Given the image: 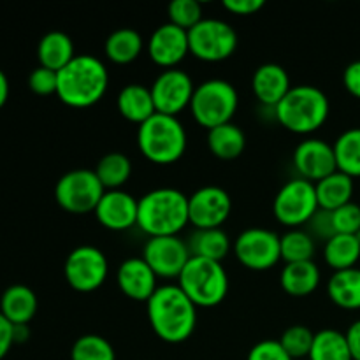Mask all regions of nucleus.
Masks as SVG:
<instances>
[{"instance_id":"f257e3e1","label":"nucleus","mask_w":360,"mask_h":360,"mask_svg":"<svg viewBox=\"0 0 360 360\" xmlns=\"http://www.w3.org/2000/svg\"><path fill=\"white\" fill-rule=\"evenodd\" d=\"M146 313L151 329L164 343H185L195 333L197 306L178 283L160 285L146 302Z\"/></svg>"},{"instance_id":"f03ea898","label":"nucleus","mask_w":360,"mask_h":360,"mask_svg":"<svg viewBox=\"0 0 360 360\" xmlns=\"http://www.w3.org/2000/svg\"><path fill=\"white\" fill-rule=\"evenodd\" d=\"M109 86V70L94 55H76L58 70L56 97L69 108H91L102 101Z\"/></svg>"},{"instance_id":"7ed1b4c3","label":"nucleus","mask_w":360,"mask_h":360,"mask_svg":"<svg viewBox=\"0 0 360 360\" xmlns=\"http://www.w3.org/2000/svg\"><path fill=\"white\" fill-rule=\"evenodd\" d=\"M188 224V195L181 190L160 186L139 199L137 227L150 238L178 236Z\"/></svg>"},{"instance_id":"20e7f679","label":"nucleus","mask_w":360,"mask_h":360,"mask_svg":"<svg viewBox=\"0 0 360 360\" xmlns=\"http://www.w3.org/2000/svg\"><path fill=\"white\" fill-rule=\"evenodd\" d=\"M329 112V97L315 84H295L274 108L278 123L299 136L316 132L327 122Z\"/></svg>"},{"instance_id":"39448f33","label":"nucleus","mask_w":360,"mask_h":360,"mask_svg":"<svg viewBox=\"0 0 360 360\" xmlns=\"http://www.w3.org/2000/svg\"><path fill=\"white\" fill-rule=\"evenodd\" d=\"M188 137L178 116L155 112L137 129V148L146 160L171 165L185 155Z\"/></svg>"},{"instance_id":"423d86ee","label":"nucleus","mask_w":360,"mask_h":360,"mask_svg":"<svg viewBox=\"0 0 360 360\" xmlns=\"http://www.w3.org/2000/svg\"><path fill=\"white\" fill-rule=\"evenodd\" d=\"M178 287L197 308H214L229 294V276L221 262L192 257L178 278Z\"/></svg>"},{"instance_id":"0eeeda50","label":"nucleus","mask_w":360,"mask_h":360,"mask_svg":"<svg viewBox=\"0 0 360 360\" xmlns=\"http://www.w3.org/2000/svg\"><path fill=\"white\" fill-rule=\"evenodd\" d=\"M239 105V94L234 84L227 79L213 77L199 83L190 102L193 120L204 129L231 123Z\"/></svg>"},{"instance_id":"6e6552de","label":"nucleus","mask_w":360,"mask_h":360,"mask_svg":"<svg viewBox=\"0 0 360 360\" xmlns=\"http://www.w3.org/2000/svg\"><path fill=\"white\" fill-rule=\"evenodd\" d=\"M190 53L202 62L217 63L231 58L239 44L238 32L220 18H204L188 30Z\"/></svg>"},{"instance_id":"1a4fd4ad","label":"nucleus","mask_w":360,"mask_h":360,"mask_svg":"<svg viewBox=\"0 0 360 360\" xmlns=\"http://www.w3.org/2000/svg\"><path fill=\"white\" fill-rule=\"evenodd\" d=\"M320 210L315 183L302 178L283 183L273 200V214L288 229H301Z\"/></svg>"},{"instance_id":"9d476101","label":"nucleus","mask_w":360,"mask_h":360,"mask_svg":"<svg viewBox=\"0 0 360 360\" xmlns=\"http://www.w3.org/2000/svg\"><path fill=\"white\" fill-rule=\"evenodd\" d=\"M104 192L94 169H72L55 185L56 202L70 214L94 213Z\"/></svg>"},{"instance_id":"9b49d317","label":"nucleus","mask_w":360,"mask_h":360,"mask_svg":"<svg viewBox=\"0 0 360 360\" xmlns=\"http://www.w3.org/2000/svg\"><path fill=\"white\" fill-rule=\"evenodd\" d=\"M63 274L70 288L81 294L95 292L105 283L109 274V262L101 248L83 245L74 248L63 264Z\"/></svg>"},{"instance_id":"f8f14e48","label":"nucleus","mask_w":360,"mask_h":360,"mask_svg":"<svg viewBox=\"0 0 360 360\" xmlns=\"http://www.w3.org/2000/svg\"><path fill=\"white\" fill-rule=\"evenodd\" d=\"M234 255L250 271H269L281 260L280 236L264 227H250L236 238Z\"/></svg>"},{"instance_id":"ddd939ff","label":"nucleus","mask_w":360,"mask_h":360,"mask_svg":"<svg viewBox=\"0 0 360 360\" xmlns=\"http://www.w3.org/2000/svg\"><path fill=\"white\" fill-rule=\"evenodd\" d=\"M151 97L157 112L167 116H178L190 108L195 84L188 72L183 69H164L150 86Z\"/></svg>"},{"instance_id":"4468645a","label":"nucleus","mask_w":360,"mask_h":360,"mask_svg":"<svg viewBox=\"0 0 360 360\" xmlns=\"http://www.w3.org/2000/svg\"><path fill=\"white\" fill-rule=\"evenodd\" d=\"M143 259L158 278L178 280L188 260L192 259L188 243L179 236L150 238L143 248Z\"/></svg>"},{"instance_id":"2eb2a0df","label":"nucleus","mask_w":360,"mask_h":360,"mask_svg":"<svg viewBox=\"0 0 360 360\" xmlns=\"http://www.w3.org/2000/svg\"><path fill=\"white\" fill-rule=\"evenodd\" d=\"M232 211L227 190L217 185L200 186L188 195L190 224L195 229H221Z\"/></svg>"},{"instance_id":"dca6fc26","label":"nucleus","mask_w":360,"mask_h":360,"mask_svg":"<svg viewBox=\"0 0 360 360\" xmlns=\"http://www.w3.org/2000/svg\"><path fill=\"white\" fill-rule=\"evenodd\" d=\"M294 167L297 169L299 178L319 183L338 171L334 146L319 137H309L301 141L294 150Z\"/></svg>"},{"instance_id":"f3484780","label":"nucleus","mask_w":360,"mask_h":360,"mask_svg":"<svg viewBox=\"0 0 360 360\" xmlns=\"http://www.w3.org/2000/svg\"><path fill=\"white\" fill-rule=\"evenodd\" d=\"M148 56L164 69H176L190 53L188 32L176 27L171 21L162 23L153 30L146 42Z\"/></svg>"},{"instance_id":"a211bd4d","label":"nucleus","mask_w":360,"mask_h":360,"mask_svg":"<svg viewBox=\"0 0 360 360\" xmlns=\"http://www.w3.org/2000/svg\"><path fill=\"white\" fill-rule=\"evenodd\" d=\"M139 199L125 190H105L101 202L95 207L98 224L112 232H123L137 225Z\"/></svg>"},{"instance_id":"6ab92c4d","label":"nucleus","mask_w":360,"mask_h":360,"mask_svg":"<svg viewBox=\"0 0 360 360\" xmlns=\"http://www.w3.org/2000/svg\"><path fill=\"white\" fill-rule=\"evenodd\" d=\"M116 283L125 297L137 302H148L158 288V276L143 257H130L120 264Z\"/></svg>"},{"instance_id":"aec40b11","label":"nucleus","mask_w":360,"mask_h":360,"mask_svg":"<svg viewBox=\"0 0 360 360\" xmlns=\"http://www.w3.org/2000/svg\"><path fill=\"white\" fill-rule=\"evenodd\" d=\"M290 76L280 63H262L252 76V90L257 101L267 108H276L290 91Z\"/></svg>"},{"instance_id":"412c9836","label":"nucleus","mask_w":360,"mask_h":360,"mask_svg":"<svg viewBox=\"0 0 360 360\" xmlns=\"http://www.w3.org/2000/svg\"><path fill=\"white\" fill-rule=\"evenodd\" d=\"M322 273L315 260L285 264L280 274V285L292 297H308L319 288Z\"/></svg>"},{"instance_id":"4be33fe9","label":"nucleus","mask_w":360,"mask_h":360,"mask_svg":"<svg viewBox=\"0 0 360 360\" xmlns=\"http://www.w3.org/2000/svg\"><path fill=\"white\" fill-rule=\"evenodd\" d=\"M116 108L122 118L141 125L157 112L151 97V90L144 84L130 83L120 90L116 97Z\"/></svg>"},{"instance_id":"5701e85b","label":"nucleus","mask_w":360,"mask_h":360,"mask_svg":"<svg viewBox=\"0 0 360 360\" xmlns=\"http://www.w3.org/2000/svg\"><path fill=\"white\" fill-rule=\"evenodd\" d=\"M0 313L13 326H28L37 313V295L25 285H13L2 294Z\"/></svg>"},{"instance_id":"b1692460","label":"nucleus","mask_w":360,"mask_h":360,"mask_svg":"<svg viewBox=\"0 0 360 360\" xmlns=\"http://www.w3.org/2000/svg\"><path fill=\"white\" fill-rule=\"evenodd\" d=\"M76 56L74 51V42L69 34L62 30H51L39 41L37 58L39 63L46 69H51L55 72L62 70L67 63H70Z\"/></svg>"},{"instance_id":"393cba45","label":"nucleus","mask_w":360,"mask_h":360,"mask_svg":"<svg viewBox=\"0 0 360 360\" xmlns=\"http://www.w3.org/2000/svg\"><path fill=\"white\" fill-rule=\"evenodd\" d=\"M144 48H146V42L143 35L136 28L125 27L108 35L104 42V55L112 63L127 65V63L136 62Z\"/></svg>"},{"instance_id":"a878e982","label":"nucleus","mask_w":360,"mask_h":360,"mask_svg":"<svg viewBox=\"0 0 360 360\" xmlns=\"http://www.w3.org/2000/svg\"><path fill=\"white\" fill-rule=\"evenodd\" d=\"M186 243L192 257H200L214 262H221L234 246L224 229H195Z\"/></svg>"},{"instance_id":"bb28decb","label":"nucleus","mask_w":360,"mask_h":360,"mask_svg":"<svg viewBox=\"0 0 360 360\" xmlns=\"http://www.w3.org/2000/svg\"><path fill=\"white\" fill-rule=\"evenodd\" d=\"M327 295L341 309H360V269L334 271L327 281Z\"/></svg>"},{"instance_id":"cd10ccee","label":"nucleus","mask_w":360,"mask_h":360,"mask_svg":"<svg viewBox=\"0 0 360 360\" xmlns=\"http://www.w3.org/2000/svg\"><path fill=\"white\" fill-rule=\"evenodd\" d=\"M207 148L220 160H236L243 155L246 148V136L243 129L236 123L214 127L207 130Z\"/></svg>"},{"instance_id":"c85d7f7f","label":"nucleus","mask_w":360,"mask_h":360,"mask_svg":"<svg viewBox=\"0 0 360 360\" xmlns=\"http://www.w3.org/2000/svg\"><path fill=\"white\" fill-rule=\"evenodd\" d=\"M316 199H319L320 210L336 211L338 207L352 202L354 195V178L345 172L336 171L327 178L315 183Z\"/></svg>"},{"instance_id":"c756f323","label":"nucleus","mask_w":360,"mask_h":360,"mask_svg":"<svg viewBox=\"0 0 360 360\" xmlns=\"http://www.w3.org/2000/svg\"><path fill=\"white\" fill-rule=\"evenodd\" d=\"M323 259L333 271H345L355 267L360 259V241L354 234H336L326 241Z\"/></svg>"},{"instance_id":"7c9ffc66","label":"nucleus","mask_w":360,"mask_h":360,"mask_svg":"<svg viewBox=\"0 0 360 360\" xmlns=\"http://www.w3.org/2000/svg\"><path fill=\"white\" fill-rule=\"evenodd\" d=\"M94 171L104 190H122L132 174V162L122 151H111L97 162Z\"/></svg>"},{"instance_id":"2f4dec72","label":"nucleus","mask_w":360,"mask_h":360,"mask_svg":"<svg viewBox=\"0 0 360 360\" xmlns=\"http://www.w3.org/2000/svg\"><path fill=\"white\" fill-rule=\"evenodd\" d=\"M338 171L350 178H360V127L348 129L334 141Z\"/></svg>"},{"instance_id":"473e14b6","label":"nucleus","mask_w":360,"mask_h":360,"mask_svg":"<svg viewBox=\"0 0 360 360\" xmlns=\"http://www.w3.org/2000/svg\"><path fill=\"white\" fill-rule=\"evenodd\" d=\"M309 360H354L347 336L336 329H323L315 333Z\"/></svg>"},{"instance_id":"72a5a7b5","label":"nucleus","mask_w":360,"mask_h":360,"mask_svg":"<svg viewBox=\"0 0 360 360\" xmlns=\"http://www.w3.org/2000/svg\"><path fill=\"white\" fill-rule=\"evenodd\" d=\"M280 246L281 260H285V264L313 260L316 252L315 238L302 229H288L283 236H280Z\"/></svg>"},{"instance_id":"f704fd0d","label":"nucleus","mask_w":360,"mask_h":360,"mask_svg":"<svg viewBox=\"0 0 360 360\" xmlns=\"http://www.w3.org/2000/svg\"><path fill=\"white\" fill-rule=\"evenodd\" d=\"M70 360H116V352L104 336L84 334L74 341Z\"/></svg>"},{"instance_id":"c9c22d12","label":"nucleus","mask_w":360,"mask_h":360,"mask_svg":"<svg viewBox=\"0 0 360 360\" xmlns=\"http://www.w3.org/2000/svg\"><path fill=\"white\" fill-rule=\"evenodd\" d=\"M313 340H315V333H313L309 327L297 323V326H290L278 341L281 343V347L285 348L288 355L292 359H304L309 357V352H311Z\"/></svg>"},{"instance_id":"e433bc0d","label":"nucleus","mask_w":360,"mask_h":360,"mask_svg":"<svg viewBox=\"0 0 360 360\" xmlns=\"http://www.w3.org/2000/svg\"><path fill=\"white\" fill-rule=\"evenodd\" d=\"M167 13L169 21L186 32L204 20L202 6L197 0H174L169 4Z\"/></svg>"},{"instance_id":"4c0bfd02","label":"nucleus","mask_w":360,"mask_h":360,"mask_svg":"<svg viewBox=\"0 0 360 360\" xmlns=\"http://www.w3.org/2000/svg\"><path fill=\"white\" fill-rule=\"evenodd\" d=\"M333 221L336 234H357L360 231V206L348 202L333 211Z\"/></svg>"},{"instance_id":"58836bf2","label":"nucleus","mask_w":360,"mask_h":360,"mask_svg":"<svg viewBox=\"0 0 360 360\" xmlns=\"http://www.w3.org/2000/svg\"><path fill=\"white\" fill-rule=\"evenodd\" d=\"M28 86H30V90L37 95L56 94V86H58V72L39 65L37 69L32 70L30 76H28Z\"/></svg>"},{"instance_id":"ea45409f","label":"nucleus","mask_w":360,"mask_h":360,"mask_svg":"<svg viewBox=\"0 0 360 360\" xmlns=\"http://www.w3.org/2000/svg\"><path fill=\"white\" fill-rule=\"evenodd\" d=\"M246 360H294L278 340H264L253 345Z\"/></svg>"},{"instance_id":"a19ab883","label":"nucleus","mask_w":360,"mask_h":360,"mask_svg":"<svg viewBox=\"0 0 360 360\" xmlns=\"http://www.w3.org/2000/svg\"><path fill=\"white\" fill-rule=\"evenodd\" d=\"M309 225V234L315 239H323V241H329L330 238L336 236V229H334L333 221V211L327 210H319L313 214L311 220L308 221Z\"/></svg>"},{"instance_id":"79ce46f5","label":"nucleus","mask_w":360,"mask_h":360,"mask_svg":"<svg viewBox=\"0 0 360 360\" xmlns=\"http://www.w3.org/2000/svg\"><path fill=\"white\" fill-rule=\"evenodd\" d=\"M224 9L229 13L239 14V16H252V14L259 13L264 7L262 0H224L221 2Z\"/></svg>"},{"instance_id":"37998d69","label":"nucleus","mask_w":360,"mask_h":360,"mask_svg":"<svg viewBox=\"0 0 360 360\" xmlns=\"http://www.w3.org/2000/svg\"><path fill=\"white\" fill-rule=\"evenodd\" d=\"M343 84L348 94L360 98V60L348 63L343 72Z\"/></svg>"},{"instance_id":"c03bdc74","label":"nucleus","mask_w":360,"mask_h":360,"mask_svg":"<svg viewBox=\"0 0 360 360\" xmlns=\"http://www.w3.org/2000/svg\"><path fill=\"white\" fill-rule=\"evenodd\" d=\"M14 345V326L0 313V360L9 354Z\"/></svg>"},{"instance_id":"a18cd8bd","label":"nucleus","mask_w":360,"mask_h":360,"mask_svg":"<svg viewBox=\"0 0 360 360\" xmlns=\"http://www.w3.org/2000/svg\"><path fill=\"white\" fill-rule=\"evenodd\" d=\"M345 336H347L348 347H350L352 359L360 360V320H357V322H354L348 327Z\"/></svg>"},{"instance_id":"49530a36","label":"nucleus","mask_w":360,"mask_h":360,"mask_svg":"<svg viewBox=\"0 0 360 360\" xmlns=\"http://www.w3.org/2000/svg\"><path fill=\"white\" fill-rule=\"evenodd\" d=\"M9 98V79H7L6 72L0 69V108L7 102Z\"/></svg>"},{"instance_id":"de8ad7c7","label":"nucleus","mask_w":360,"mask_h":360,"mask_svg":"<svg viewBox=\"0 0 360 360\" xmlns=\"http://www.w3.org/2000/svg\"><path fill=\"white\" fill-rule=\"evenodd\" d=\"M30 336L28 326H14V343H23Z\"/></svg>"},{"instance_id":"09e8293b","label":"nucleus","mask_w":360,"mask_h":360,"mask_svg":"<svg viewBox=\"0 0 360 360\" xmlns=\"http://www.w3.org/2000/svg\"><path fill=\"white\" fill-rule=\"evenodd\" d=\"M355 236H357V239H359V241H360V231L357 232V234H355Z\"/></svg>"}]
</instances>
